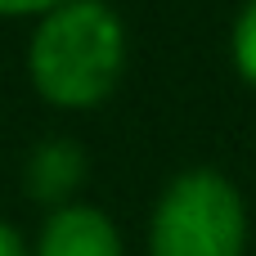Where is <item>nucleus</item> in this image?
Instances as JSON below:
<instances>
[{
	"label": "nucleus",
	"mask_w": 256,
	"mask_h": 256,
	"mask_svg": "<svg viewBox=\"0 0 256 256\" xmlns=\"http://www.w3.org/2000/svg\"><path fill=\"white\" fill-rule=\"evenodd\" d=\"M126 54L122 22L99 0H72L54 9L32 36V81L58 108H90L117 86Z\"/></svg>",
	"instance_id": "f257e3e1"
},
{
	"label": "nucleus",
	"mask_w": 256,
	"mask_h": 256,
	"mask_svg": "<svg viewBox=\"0 0 256 256\" xmlns=\"http://www.w3.org/2000/svg\"><path fill=\"white\" fill-rule=\"evenodd\" d=\"M243 198L216 171L180 176L158 202L153 256H243Z\"/></svg>",
	"instance_id": "f03ea898"
},
{
	"label": "nucleus",
	"mask_w": 256,
	"mask_h": 256,
	"mask_svg": "<svg viewBox=\"0 0 256 256\" xmlns=\"http://www.w3.org/2000/svg\"><path fill=\"white\" fill-rule=\"evenodd\" d=\"M36 256H122V238L112 220L94 207H58L45 230Z\"/></svg>",
	"instance_id": "7ed1b4c3"
},
{
	"label": "nucleus",
	"mask_w": 256,
	"mask_h": 256,
	"mask_svg": "<svg viewBox=\"0 0 256 256\" xmlns=\"http://www.w3.org/2000/svg\"><path fill=\"white\" fill-rule=\"evenodd\" d=\"M81 171H86V158L72 140H50L32 153L27 162V189L45 202H63L76 184H81Z\"/></svg>",
	"instance_id": "20e7f679"
},
{
	"label": "nucleus",
	"mask_w": 256,
	"mask_h": 256,
	"mask_svg": "<svg viewBox=\"0 0 256 256\" xmlns=\"http://www.w3.org/2000/svg\"><path fill=\"white\" fill-rule=\"evenodd\" d=\"M234 63L243 68V76L256 86V0L243 9V18L234 27Z\"/></svg>",
	"instance_id": "39448f33"
},
{
	"label": "nucleus",
	"mask_w": 256,
	"mask_h": 256,
	"mask_svg": "<svg viewBox=\"0 0 256 256\" xmlns=\"http://www.w3.org/2000/svg\"><path fill=\"white\" fill-rule=\"evenodd\" d=\"M72 0H0V14H36V9H63Z\"/></svg>",
	"instance_id": "423d86ee"
},
{
	"label": "nucleus",
	"mask_w": 256,
	"mask_h": 256,
	"mask_svg": "<svg viewBox=\"0 0 256 256\" xmlns=\"http://www.w3.org/2000/svg\"><path fill=\"white\" fill-rule=\"evenodd\" d=\"M0 256H27V248H22V238L0 220Z\"/></svg>",
	"instance_id": "0eeeda50"
}]
</instances>
